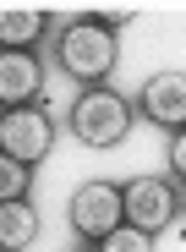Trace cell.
Here are the masks:
<instances>
[{
    "label": "cell",
    "instance_id": "6da1fadb",
    "mask_svg": "<svg viewBox=\"0 0 186 252\" xmlns=\"http://www.w3.org/2000/svg\"><path fill=\"white\" fill-rule=\"evenodd\" d=\"M50 55L55 66L71 77V82H104L121 61V44H115V28H104L99 17H71V22H55V38H50Z\"/></svg>",
    "mask_w": 186,
    "mask_h": 252
},
{
    "label": "cell",
    "instance_id": "7a4b0ae2",
    "mask_svg": "<svg viewBox=\"0 0 186 252\" xmlns=\"http://www.w3.org/2000/svg\"><path fill=\"white\" fill-rule=\"evenodd\" d=\"M66 126L77 132L82 148H115L131 132V99L104 88V82H88L77 94V104H71V115H66Z\"/></svg>",
    "mask_w": 186,
    "mask_h": 252
},
{
    "label": "cell",
    "instance_id": "3957f363",
    "mask_svg": "<svg viewBox=\"0 0 186 252\" xmlns=\"http://www.w3.org/2000/svg\"><path fill=\"white\" fill-rule=\"evenodd\" d=\"M55 137H61V126H55V115L44 104H11V110H0V148L17 154L22 164L50 159L55 154Z\"/></svg>",
    "mask_w": 186,
    "mask_h": 252
},
{
    "label": "cell",
    "instance_id": "277c9868",
    "mask_svg": "<svg viewBox=\"0 0 186 252\" xmlns=\"http://www.w3.org/2000/svg\"><path fill=\"white\" fill-rule=\"evenodd\" d=\"M66 220H71L77 241L93 247L104 230H115V225L126 220V197H121L115 181H82V187L71 192V203H66Z\"/></svg>",
    "mask_w": 186,
    "mask_h": 252
},
{
    "label": "cell",
    "instance_id": "5b68a950",
    "mask_svg": "<svg viewBox=\"0 0 186 252\" xmlns=\"http://www.w3.org/2000/svg\"><path fill=\"white\" fill-rule=\"evenodd\" d=\"M121 197H126V220L143 225L148 236H159L181 214V181L175 176H137L121 187Z\"/></svg>",
    "mask_w": 186,
    "mask_h": 252
},
{
    "label": "cell",
    "instance_id": "8992f818",
    "mask_svg": "<svg viewBox=\"0 0 186 252\" xmlns=\"http://www.w3.org/2000/svg\"><path fill=\"white\" fill-rule=\"evenodd\" d=\"M44 99V61L33 50L0 44V110L11 104H38Z\"/></svg>",
    "mask_w": 186,
    "mask_h": 252
},
{
    "label": "cell",
    "instance_id": "52a82bcc",
    "mask_svg": "<svg viewBox=\"0 0 186 252\" xmlns=\"http://www.w3.org/2000/svg\"><path fill=\"white\" fill-rule=\"evenodd\" d=\"M137 110H143V121L164 126V132L186 126V71H154L137 88Z\"/></svg>",
    "mask_w": 186,
    "mask_h": 252
},
{
    "label": "cell",
    "instance_id": "ba28073f",
    "mask_svg": "<svg viewBox=\"0 0 186 252\" xmlns=\"http://www.w3.org/2000/svg\"><path fill=\"white\" fill-rule=\"evenodd\" d=\"M38 241V214H33V203L28 197H6L0 203V247H33Z\"/></svg>",
    "mask_w": 186,
    "mask_h": 252
},
{
    "label": "cell",
    "instance_id": "9c48e42d",
    "mask_svg": "<svg viewBox=\"0 0 186 252\" xmlns=\"http://www.w3.org/2000/svg\"><path fill=\"white\" fill-rule=\"evenodd\" d=\"M44 11H0V44H17V50H28V44H38L44 38Z\"/></svg>",
    "mask_w": 186,
    "mask_h": 252
},
{
    "label": "cell",
    "instance_id": "30bf717a",
    "mask_svg": "<svg viewBox=\"0 0 186 252\" xmlns=\"http://www.w3.org/2000/svg\"><path fill=\"white\" fill-rule=\"evenodd\" d=\"M33 192V164H22L17 154L0 148V203L6 197H28Z\"/></svg>",
    "mask_w": 186,
    "mask_h": 252
},
{
    "label": "cell",
    "instance_id": "8fae6325",
    "mask_svg": "<svg viewBox=\"0 0 186 252\" xmlns=\"http://www.w3.org/2000/svg\"><path fill=\"white\" fill-rule=\"evenodd\" d=\"M93 247H104V252H148V247H154V236H148L143 225H131V220H121L115 230H104V236L93 241Z\"/></svg>",
    "mask_w": 186,
    "mask_h": 252
},
{
    "label": "cell",
    "instance_id": "7c38bea8",
    "mask_svg": "<svg viewBox=\"0 0 186 252\" xmlns=\"http://www.w3.org/2000/svg\"><path fill=\"white\" fill-rule=\"evenodd\" d=\"M170 176L186 187V126H175V132H170Z\"/></svg>",
    "mask_w": 186,
    "mask_h": 252
}]
</instances>
